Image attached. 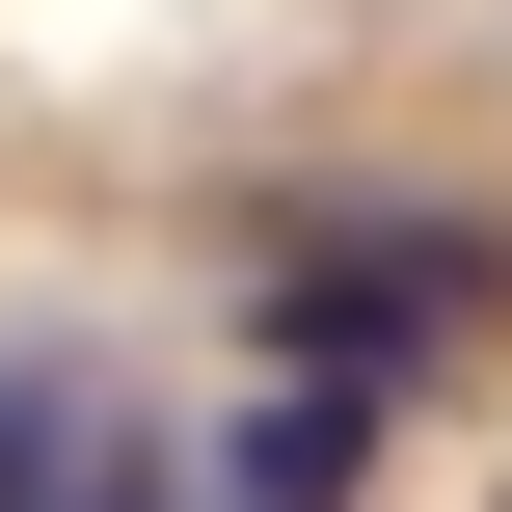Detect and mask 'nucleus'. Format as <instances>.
<instances>
[{
    "mask_svg": "<svg viewBox=\"0 0 512 512\" xmlns=\"http://www.w3.org/2000/svg\"><path fill=\"white\" fill-rule=\"evenodd\" d=\"M0 512H108V405L54 351H0Z\"/></svg>",
    "mask_w": 512,
    "mask_h": 512,
    "instance_id": "nucleus-1",
    "label": "nucleus"
}]
</instances>
